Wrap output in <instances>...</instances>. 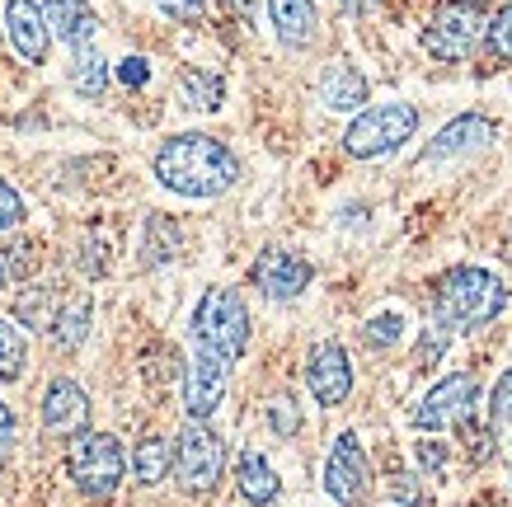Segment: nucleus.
Here are the masks:
<instances>
[{
    "label": "nucleus",
    "instance_id": "obj_1",
    "mask_svg": "<svg viewBox=\"0 0 512 507\" xmlns=\"http://www.w3.org/2000/svg\"><path fill=\"white\" fill-rule=\"evenodd\" d=\"M156 179L179 198H221L240 179V160L231 155V146H221L207 132H179L160 141Z\"/></svg>",
    "mask_w": 512,
    "mask_h": 507
},
{
    "label": "nucleus",
    "instance_id": "obj_2",
    "mask_svg": "<svg viewBox=\"0 0 512 507\" xmlns=\"http://www.w3.org/2000/svg\"><path fill=\"white\" fill-rule=\"evenodd\" d=\"M437 324L447 329H484L508 310V287L503 277L480 268V263H461L437 277Z\"/></svg>",
    "mask_w": 512,
    "mask_h": 507
},
{
    "label": "nucleus",
    "instance_id": "obj_3",
    "mask_svg": "<svg viewBox=\"0 0 512 507\" xmlns=\"http://www.w3.org/2000/svg\"><path fill=\"white\" fill-rule=\"evenodd\" d=\"M193 338L198 348L217 353L221 362H235V357L249 348V306L235 287H207V296L193 310Z\"/></svg>",
    "mask_w": 512,
    "mask_h": 507
},
{
    "label": "nucleus",
    "instance_id": "obj_4",
    "mask_svg": "<svg viewBox=\"0 0 512 507\" xmlns=\"http://www.w3.org/2000/svg\"><path fill=\"white\" fill-rule=\"evenodd\" d=\"M66 470H71V484L85 498L109 503L127 479V451L109 432H80L76 442H71V451H66Z\"/></svg>",
    "mask_w": 512,
    "mask_h": 507
},
{
    "label": "nucleus",
    "instance_id": "obj_5",
    "mask_svg": "<svg viewBox=\"0 0 512 507\" xmlns=\"http://www.w3.org/2000/svg\"><path fill=\"white\" fill-rule=\"evenodd\" d=\"M414 132H419V108L414 104H376V108H362L348 123L343 151L357 155V160H376V155L400 151Z\"/></svg>",
    "mask_w": 512,
    "mask_h": 507
},
{
    "label": "nucleus",
    "instance_id": "obj_6",
    "mask_svg": "<svg viewBox=\"0 0 512 507\" xmlns=\"http://www.w3.org/2000/svg\"><path fill=\"white\" fill-rule=\"evenodd\" d=\"M221 475H226V442L207 423L188 418L179 437H174V479H179V489L212 493Z\"/></svg>",
    "mask_w": 512,
    "mask_h": 507
},
{
    "label": "nucleus",
    "instance_id": "obj_7",
    "mask_svg": "<svg viewBox=\"0 0 512 507\" xmlns=\"http://www.w3.org/2000/svg\"><path fill=\"white\" fill-rule=\"evenodd\" d=\"M484 10L470 0H442L433 10V24L423 29V47L433 52L437 62H466L475 43L484 38Z\"/></svg>",
    "mask_w": 512,
    "mask_h": 507
},
{
    "label": "nucleus",
    "instance_id": "obj_8",
    "mask_svg": "<svg viewBox=\"0 0 512 507\" xmlns=\"http://www.w3.org/2000/svg\"><path fill=\"white\" fill-rule=\"evenodd\" d=\"M475 404H480V385L466 371H451L414 404V423L423 432H447V428H470L475 423Z\"/></svg>",
    "mask_w": 512,
    "mask_h": 507
},
{
    "label": "nucleus",
    "instance_id": "obj_9",
    "mask_svg": "<svg viewBox=\"0 0 512 507\" xmlns=\"http://www.w3.org/2000/svg\"><path fill=\"white\" fill-rule=\"evenodd\" d=\"M372 489V461L357 442V432H339L325 456V493L339 507H357Z\"/></svg>",
    "mask_w": 512,
    "mask_h": 507
},
{
    "label": "nucleus",
    "instance_id": "obj_10",
    "mask_svg": "<svg viewBox=\"0 0 512 507\" xmlns=\"http://www.w3.org/2000/svg\"><path fill=\"white\" fill-rule=\"evenodd\" d=\"M226 385H231V362H221L207 348H193V357L184 367V414L207 423L221 409V400H226Z\"/></svg>",
    "mask_w": 512,
    "mask_h": 507
},
{
    "label": "nucleus",
    "instance_id": "obj_11",
    "mask_svg": "<svg viewBox=\"0 0 512 507\" xmlns=\"http://www.w3.org/2000/svg\"><path fill=\"white\" fill-rule=\"evenodd\" d=\"M254 287L268 296V301H296V296L311 287L315 268L296 249H264L259 259H254Z\"/></svg>",
    "mask_w": 512,
    "mask_h": 507
},
{
    "label": "nucleus",
    "instance_id": "obj_12",
    "mask_svg": "<svg viewBox=\"0 0 512 507\" xmlns=\"http://www.w3.org/2000/svg\"><path fill=\"white\" fill-rule=\"evenodd\" d=\"M306 390L325 409H339L353 395V362L343 353V343H315L306 357Z\"/></svg>",
    "mask_w": 512,
    "mask_h": 507
},
{
    "label": "nucleus",
    "instance_id": "obj_13",
    "mask_svg": "<svg viewBox=\"0 0 512 507\" xmlns=\"http://www.w3.org/2000/svg\"><path fill=\"white\" fill-rule=\"evenodd\" d=\"M5 38L19 52V62H47V47H52V29H47L43 5L33 0H5Z\"/></svg>",
    "mask_w": 512,
    "mask_h": 507
},
{
    "label": "nucleus",
    "instance_id": "obj_14",
    "mask_svg": "<svg viewBox=\"0 0 512 507\" xmlns=\"http://www.w3.org/2000/svg\"><path fill=\"white\" fill-rule=\"evenodd\" d=\"M85 423H90V395L80 390V381L57 376L43 395V428L52 437H71V432H85Z\"/></svg>",
    "mask_w": 512,
    "mask_h": 507
},
{
    "label": "nucleus",
    "instance_id": "obj_15",
    "mask_svg": "<svg viewBox=\"0 0 512 507\" xmlns=\"http://www.w3.org/2000/svg\"><path fill=\"white\" fill-rule=\"evenodd\" d=\"M489 137H494V123L480 118V113H466V118H456V123L442 127V137L423 151V165H442L451 155H466V151H475V146H484Z\"/></svg>",
    "mask_w": 512,
    "mask_h": 507
},
{
    "label": "nucleus",
    "instance_id": "obj_16",
    "mask_svg": "<svg viewBox=\"0 0 512 507\" xmlns=\"http://www.w3.org/2000/svg\"><path fill=\"white\" fill-rule=\"evenodd\" d=\"M43 15H47V29L57 33L71 52L76 47H90L94 38V10H90V0H43Z\"/></svg>",
    "mask_w": 512,
    "mask_h": 507
},
{
    "label": "nucleus",
    "instance_id": "obj_17",
    "mask_svg": "<svg viewBox=\"0 0 512 507\" xmlns=\"http://www.w3.org/2000/svg\"><path fill=\"white\" fill-rule=\"evenodd\" d=\"M320 99H325V108H334V113L362 108L367 104V80H362V71H357L353 62H329L325 76H320Z\"/></svg>",
    "mask_w": 512,
    "mask_h": 507
},
{
    "label": "nucleus",
    "instance_id": "obj_18",
    "mask_svg": "<svg viewBox=\"0 0 512 507\" xmlns=\"http://www.w3.org/2000/svg\"><path fill=\"white\" fill-rule=\"evenodd\" d=\"M235 484H240V498L254 503V507H268L282 493L278 470H273L268 456H259V451H245V456H240V465H235Z\"/></svg>",
    "mask_w": 512,
    "mask_h": 507
},
{
    "label": "nucleus",
    "instance_id": "obj_19",
    "mask_svg": "<svg viewBox=\"0 0 512 507\" xmlns=\"http://www.w3.org/2000/svg\"><path fill=\"white\" fill-rule=\"evenodd\" d=\"M273 29L287 47H306L315 38V5L311 0H268Z\"/></svg>",
    "mask_w": 512,
    "mask_h": 507
},
{
    "label": "nucleus",
    "instance_id": "obj_20",
    "mask_svg": "<svg viewBox=\"0 0 512 507\" xmlns=\"http://www.w3.org/2000/svg\"><path fill=\"white\" fill-rule=\"evenodd\" d=\"M170 470H174V442L170 437H160V432L141 437L137 451H132V475H137L141 484H160Z\"/></svg>",
    "mask_w": 512,
    "mask_h": 507
},
{
    "label": "nucleus",
    "instance_id": "obj_21",
    "mask_svg": "<svg viewBox=\"0 0 512 507\" xmlns=\"http://www.w3.org/2000/svg\"><path fill=\"white\" fill-rule=\"evenodd\" d=\"M71 85L80 90V99H104V90H109V62L94 47H76V57H71Z\"/></svg>",
    "mask_w": 512,
    "mask_h": 507
},
{
    "label": "nucleus",
    "instance_id": "obj_22",
    "mask_svg": "<svg viewBox=\"0 0 512 507\" xmlns=\"http://www.w3.org/2000/svg\"><path fill=\"white\" fill-rule=\"evenodd\" d=\"M15 320L29 324V329H52V320H57V301H52V292H47V287H29V292H19Z\"/></svg>",
    "mask_w": 512,
    "mask_h": 507
},
{
    "label": "nucleus",
    "instance_id": "obj_23",
    "mask_svg": "<svg viewBox=\"0 0 512 507\" xmlns=\"http://www.w3.org/2000/svg\"><path fill=\"white\" fill-rule=\"evenodd\" d=\"M24 362H29V343L19 334V324L0 320V381H19Z\"/></svg>",
    "mask_w": 512,
    "mask_h": 507
},
{
    "label": "nucleus",
    "instance_id": "obj_24",
    "mask_svg": "<svg viewBox=\"0 0 512 507\" xmlns=\"http://www.w3.org/2000/svg\"><path fill=\"white\" fill-rule=\"evenodd\" d=\"M179 90H184V104L188 108H221L226 85H221V76H212V71H184Z\"/></svg>",
    "mask_w": 512,
    "mask_h": 507
},
{
    "label": "nucleus",
    "instance_id": "obj_25",
    "mask_svg": "<svg viewBox=\"0 0 512 507\" xmlns=\"http://www.w3.org/2000/svg\"><path fill=\"white\" fill-rule=\"evenodd\" d=\"M404 310H381V315H372V320L362 324V343H372V348H395L404 338Z\"/></svg>",
    "mask_w": 512,
    "mask_h": 507
},
{
    "label": "nucleus",
    "instance_id": "obj_26",
    "mask_svg": "<svg viewBox=\"0 0 512 507\" xmlns=\"http://www.w3.org/2000/svg\"><path fill=\"white\" fill-rule=\"evenodd\" d=\"M85 329H90V301L80 296V301H71V306L52 320V334H57V343L62 348H76L80 338H85Z\"/></svg>",
    "mask_w": 512,
    "mask_h": 507
},
{
    "label": "nucleus",
    "instance_id": "obj_27",
    "mask_svg": "<svg viewBox=\"0 0 512 507\" xmlns=\"http://www.w3.org/2000/svg\"><path fill=\"white\" fill-rule=\"evenodd\" d=\"M174 249H179V231H174L165 216H151V221H146V254H141V259L165 263V259H174Z\"/></svg>",
    "mask_w": 512,
    "mask_h": 507
},
{
    "label": "nucleus",
    "instance_id": "obj_28",
    "mask_svg": "<svg viewBox=\"0 0 512 507\" xmlns=\"http://www.w3.org/2000/svg\"><path fill=\"white\" fill-rule=\"evenodd\" d=\"M512 423V367L498 376V385H494V395H489V432H503Z\"/></svg>",
    "mask_w": 512,
    "mask_h": 507
},
{
    "label": "nucleus",
    "instance_id": "obj_29",
    "mask_svg": "<svg viewBox=\"0 0 512 507\" xmlns=\"http://www.w3.org/2000/svg\"><path fill=\"white\" fill-rule=\"evenodd\" d=\"M484 38H489V52H494V57L512 62V0L489 19V24H484Z\"/></svg>",
    "mask_w": 512,
    "mask_h": 507
},
{
    "label": "nucleus",
    "instance_id": "obj_30",
    "mask_svg": "<svg viewBox=\"0 0 512 507\" xmlns=\"http://www.w3.org/2000/svg\"><path fill=\"white\" fill-rule=\"evenodd\" d=\"M268 423H273V432H282V437H292L296 423H301V418H296L292 395H278V400H273V409H268Z\"/></svg>",
    "mask_w": 512,
    "mask_h": 507
},
{
    "label": "nucleus",
    "instance_id": "obj_31",
    "mask_svg": "<svg viewBox=\"0 0 512 507\" xmlns=\"http://www.w3.org/2000/svg\"><path fill=\"white\" fill-rule=\"evenodd\" d=\"M19 221H24V198L0 179V231H10V226H19Z\"/></svg>",
    "mask_w": 512,
    "mask_h": 507
},
{
    "label": "nucleus",
    "instance_id": "obj_32",
    "mask_svg": "<svg viewBox=\"0 0 512 507\" xmlns=\"http://www.w3.org/2000/svg\"><path fill=\"white\" fill-rule=\"evenodd\" d=\"M156 5L174 19V24H198L202 10H207V0H156Z\"/></svg>",
    "mask_w": 512,
    "mask_h": 507
},
{
    "label": "nucleus",
    "instance_id": "obj_33",
    "mask_svg": "<svg viewBox=\"0 0 512 507\" xmlns=\"http://www.w3.org/2000/svg\"><path fill=\"white\" fill-rule=\"evenodd\" d=\"M419 465H423V475H442V470H447V446L437 442V437H423L419 442Z\"/></svg>",
    "mask_w": 512,
    "mask_h": 507
},
{
    "label": "nucleus",
    "instance_id": "obj_34",
    "mask_svg": "<svg viewBox=\"0 0 512 507\" xmlns=\"http://www.w3.org/2000/svg\"><path fill=\"white\" fill-rule=\"evenodd\" d=\"M118 80H123V85H146V80H151V66L141 62V57H127V62H118Z\"/></svg>",
    "mask_w": 512,
    "mask_h": 507
},
{
    "label": "nucleus",
    "instance_id": "obj_35",
    "mask_svg": "<svg viewBox=\"0 0 512 507\" xmlns=\"http://www.w3.org/2000/svg\"><path fill=\"white\" fill-rule=\"evenodd\" d=\"M395 498H400V503H414V507L423 503V493H419V484H414V475H400V479H395Z\"/></svg>",
    "mask_w": 512,
    "mask_h": 507
},
{
    "label": "nucleus",
    "instance_id": "obj_36",
    "mask_svg": "<svg viewBox=\"0 0 512 507\" xmlns=\"http://www.w3.org/2000/svg\"><path fill=\"white\" fill-rule=\"evenodd\" d=\"M10 442H15V414H10L5 400H0V456L10 451Z\"/></svg>",
    "mask_w": 512,
    "mask_h": 507
},
{
    "label": "nucleus",
    "instance_id": "obj_37",
    "mask_svg": "<svg viewBox=\"0 0 512 507\" xmlns=\"http://www.w3.org/2000/svg\"><path fill=\"white\" fill-rule=\"evenodd\" d=\"M339 5L348 15H367V10H372V0H339Z\"/></svg>",
    "mask_w": 512,
    "mask_h": 507
},
{
    "label": "nucleus",
    "instance_id": "obj_38",
    "mask_svg": "<svg viewBox=\"0 0 512 507\" xmlns=\"http://www.w3.org/2000/svg\"><path fill=\"white\" fill-rule=\"evenodd\" d=\"M10 287V273H5V254H0V292Z\"/></svg>",
    "mask_w": 512,
    "mask_h": 507
},
{
    "label": "nucleus",
    "instance_id": "obj_39",
    "mask_svg": "<svg viewBox=\"0 0 512 507\" xmlns=\"http://www.w3.org/2000/svg\"><path fill=\"white\" fill-rule=\"evenodd\" d=\"M235 10H254V0H231Z\"/></svg>",
    "mask_w": 512,
    "mask_h": 507
},
{
    "label": "nucleus",
    "instance_id": "obj_40",
    "mask_svg": "<svg viewBox=\"0 0 512 507\" xmlns=\"http://www.w3.org/2000/svg\"><path fill=\"white\" fill-rule=\"evenodd\" d=\"M508 254H512V231H508Z\"/></svg>",
    "mask_w": 512,
    "mask_h": 507
},
{
    "label": "nucleus",
    "instance_id": "obj_41",
    "mask_svg": "<svg viewBox=\"0 0 512 507\" xmlns=\"http://www.w3.org/2000/svg\"><path fill=\"white\" fill-rule=\"evenodd\" d=\"M470 5H480V0H470Z\"/></svg>",
    "mask_w": 512,
    "mask_h": 507
}]
</instances>
